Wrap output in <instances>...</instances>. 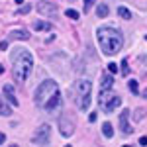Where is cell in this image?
<instances>
[{
    "label": "cell",
    "mask_w": 147,
    "mask_h": 147,
    "mask_svg": "<svg viewBox=\"0 0 147 147\" xmlns=\"http://www.w3.org/2000/svg\"><path fill=\"white\" fill-rule=\"evenodd\" d=\"M127 116H129V112H127V110H124V112L120 114V127H122V131H124L125 136H129V134L134 131V127L127 124Z\"/></svg>",
    "instance_id": "ba28073f"
},
{
    "label": "cell",
    "mask_w": 147,
    "mask_h": 147,
    "mask_svg": "<svg viewBox=\"0 0 147 147\" xmlns=\"http://www.w3.org/2000/svg\"><path fill=\"white\" fill-rule=\"evenodd\" d=\"M59 129H61V136H65V137H71L73 134H75V125H73V122H69V120H61L59 122Z\"/></svg>",
    "instance_id": "52a82bcc"
},
{
    "label": "cell",
    "mask_w": 147,
    "mask_h": 147,
    "mask_svg": "<svg viewBox=\"0 0 147 147\" xmlns=\"http://www.w3.org/2000/svg\"><path fill=\"white\" fill-rule=\"evenodd\" d=\"M30 10H32V6L28 4V6H22V8H20V10H18V12H20V14H28V12H30Z\"/></svg>",
    "instance_id": "d4e9b609"
},
{
    "label": "cell",
    "mask_w": 147,
    "mask_h": 147,
    "mask_svg": "<svg viewBox=\"0 0 147 147\" xmlns=\"http://www.w3.org/2000/svg\"><path fill=\"white\" fill-rule=\"evenodd\" d=\"M96 37H98L100 49L106 55H116L124 47V35L120 34V30H116V28H100Z\"/></svg>",
    "instance_id": "6da1fadb"
},
{
    "label": "cell",
    "mask_w": 147,
    "mask_h": 147,
    "mask_svg": "<svg viewBox=\"0 0 147 147\" xmlns=\"http://www.w3.org/2000/svg\"><path fill=\"white\" fill-rule=\"evenodd\" d=\"M129 90L134 92V94H137V92H139V86H137V80H129Z\"/></svg>",
    "instance_id": "ffe728a7"
},
{
    "label": "cell",
    "mask_w": 147,
    "mask_h": 147,
    "mask_svg": "<svg viewBox=\"0 0 147 147\" xmlns=\"http://www.w3.org/2000/svg\"><path fill=\"white\" fill-rule=\"evenodd\" d=\"M57 94H59V86H57L55 80H43L39 84V88L35 90V104L39 108H45L47 102L51 100L53 96H57Z\"/></svg>",
    "instance_id": "3957f363"
},
{
    "label": "cell",
    "mask_w": 147,
    "mask_h": 147,
    "mask_svg": "<svg viewBox=\"0 0 147 147\" xmlns=\"http://www.w3.org/2000/svg\"><path fill=\"white\" fill-rule=\"evenodd\" d=\"M124 147H131V145H124Z\"/></svg>",
    "instance_id": "d6a6232c"
},
{
    "label": "cell",
    "mask_w": 147,
    "mask_h": 147,
    "mask_svg": "<svg viewBox=\"0 0 147 147\" xmlns=\"http://www.w3.org/2000/svg\"><path fill=\"white\" fill-rule=\"evenodd\" d=\"M12 61H14V79L18 80V82H24V80L30 77L32 67H34L32 55H30L26 49H20L16 55L12 57Z\"/></svg>",
    "instance_id": "7a4b0ae2"
},
{
    "label": "cell",
    "mask_w": 147,
    "mask_h": 147,
    "mask_svg": "<svg viewBox=\"0 0 147 147\" xmlns=\"http://www.w3.org/2000/svg\"><path fill=\"white\" fill-rule=\"evenodd\" d=\"M49 136H51V127H49L47 124H43V125H39V127L34 131L32 141H34V143H37V145H43V143H47Z\"/></svg>",
    "instance_id": "8992f818"
},
{
    "label": "cell",
    "mask_w": 147,
    "mask_h": 147,
    "mask_svg": "<svg viewBox=\"0 0 147 147\" xmlns=\"http://www.w3.org/2000/svg\"><path fill=\"white\" fill-rule=\"evenodd\" d=\"M65 147H71V145H65Z\"/></svg>",
    "instance_id": "836d02e7"
},
{
    "label": "cell",
    "mask_w": 147,
    "mask_h": 147,
    "mask_svg": "<svg viewBox=\"0 0 147 147\" xmlns=\"http://www.w3.org/2000/svg\"><path fill=\"white\" fill-rule=\"evenodd\" d=\"M141 118H143V112H141V110H137V112L134 114V120H136V122H139Z\"/></svg>",
    "instance_id": "cb8c5ba5"
},
{
    "label": "cell",
    "mask_w": 147,
    "mask_h": 147,
    "mask_svg": "<svg viewBox=\"0 0 147 147\" xmlns=\"http://www.w3.org/2000/svg\"><path fill=\"white\" fill-rule=\"evenodd\" d=\"M0 49L6 51V49H8V41H0Z\"/></svg>",
    "instance_id": "4316f807"
},
{
    "label": "cell",
    "mask_w": 147,
    "mask_h": 147,
    "mask_svg": "<svg viewBox=\"0 0 147 147\" xmlns=\"http://www.w3.org/2000/svg\"><path fill=\"white\" fill-rule=\"evenodd\" d=\"M65 16H67V18H71V20H79V12H77V10H71V8L65 12Z\"/></svg>",
    "instance_id": "d6986e66"
},
{
    "label": "cell",
    "mask_w": 147,
    "mask_h": 147,
    "mask_svg": "<svg viewBox=\"0 0 147 147\" xmlns=\"http://www.w3.org/2000/svg\"><path fill=\"white\" fill-rule=\"evenodd\" d=\"M122 73H124V75H127V73H129V67H127V63H125V59L122 61Z\"/></svg>",
    "instance_id": "603a6c76"
},
{
    "label": "cell",
    "mask_w": 147,
    "mask_h": 147,
    "mask_svg": "<svg viewBox=\"0 0 147 147\" xmlns=\"http://www.w3.org/2000/svg\"><path fill=\"white\" fill-rule=\"evenodd\" d=\"M55 6H53V4H43V2H41V4H39V12H41V14H55Z\"/></svg>",
    "instance_id": "4fadbf2b"
},
{
    "label": "cell",
    "mask_w": 147,
    "mask_h": 147,
    "mask_svg": "<svg viewBox=\"0 0 147 147\" xmlns=\"http://www.w3.org/2000/svg\"><path fill=\"white\" fill-rule=\"evenodd\" d=\"M98 102H100L102 112L112 114L114 110L122 104V98H120L118 94H114V92H102L100 96H98Z\"/></svg>",
    "instance_id": "5b68a950"
},
{
    "label": "cell",
    "mask_w": 147,
    "mask_h": 147,
    "mask_svg": "<svg viewBox=\"0 0 147 147\" xmlns=\"http://www.w3.org/2000/svg\"><path fill=\"white\" fill-rule=\"evenodd\" d=\"M77 94H79V108L82 112H86L88 110V106H90V100H92V82L86 79H80L77 82Z\"/></svg>",
    "instance_id": "277c9868"
},
{
    "label": "cell",
    "mask_w": 147,
    "mask_h": 147,
    "mask_svg": "<svg viewBox=\"0 0 147 147\" xmlns=\"http://www.w3.org/2000/svg\"><path fill=\"white\" fill-rule=\"evenodd\" d=\"M22 2H24V0H16V4H22Z\"/></svg>",
    "instance_id": "4dcf8cb0"
},
{
    "label": "cell",
    "mask_w": 147,
    "mask_h": 147,
    "mask_svg": "<svg viewBox=\"0 0 147 147\" xmlns=\"http://www.w3.org/2000/svg\"><path fill=\"white\" fill-rule=\"evenodd\" d=\"M114 86V77L112 75H104L100 80V92H108Z\"/></svg>",
    "instance_id": "9c48e42d"
},
{
    "label": "cell",
    "mask_w": 147,
    "mask_h": 147,
    "mask_svg": "<svg viewBox=\"0 0 147 147\" xmlns=\"http://www.w3.org/2000/svg\"><path fill=\"white\" fill-rule=\"evenodd\" d=\"M4 94H6V98L10 102L12 106H18V98L14 96V88H12V84H4Z\"/></svg>",
    "instance_id": "30bf717a"
},
{
    "label": "cell",
    "mask_w": 147,
    "mask_h": 147,
    "mask_svg": "<svg viewBox=\"0 0 147 147\" xmlns=\"http://www.w3.org/2000/svg\"><path fill=\"white\" fill-rule=\"evenodd\" d=\"M12 37H16V39H30V34L26 30H16V32H12Z\"/></svg>",
    "instance_id": "9a60e30c"
},
{
    "label": "cell",
    "mask_w": 147,
    "mask_h": 147,
    "mask_svg": "<svg viewBox=\"0 0 147 147\" xmlns=\"http://www.w3.org/2000/svg\"><path fill=\"white\" fill-rule=\"evenodd\" d=\"M108 14H110V8H108V4L100 2V4L96 6V16H98V18H106Z\"/></svg>",
    "instance_id": "8fae6325"
},
{
    "label": "cell",
    "mask_w": 147,
    "mask_h": 147,
    "mask_svg": "<svg viewBox=\"0 0 147 147\" xmlns=\"http://www.w3.org/2000/svg\"><path fill=\"white\" fill-rule=\"evenodd\" d=\"M94 2H96V0H84V12H88V10H90Z\"/></svg>",
    "instance_id": "44dd1931"
},
{
    "label": "cell",
    "mask_w": 147,
    "mask_h": 147,
    "mask_svg": "<svg viewBox=\"0 0 147 147\" xmlns=\"http://www.w3.org/2000/svg\"><path fill=\"white\" fill-rule=\"evenodd\" d=\"M139 145H141V147H147V136H143L141 139H139Z\"/></svg>",
    "instance_id": "484cf974"
},
{
    "label": "cell",
    "mask_w": 147,
    "mask_h": 147,
    "mask_svg": "<svg viewBox=\"0 0 147 147\" xmlns=\"http://www.w3.org/2000/svg\"><path fill=\"white\" fill-rule=\"evenodd\" d=\"M34 28H35V30H45V32H47V30H51V24H49V22H35Z\"/></svg>",
    "instance_id": "e0dca14e"
},
{
    "label": "cell",
    "mask_w": 147,
    "mask_h": 147,
    "mask_svg": "<svg viewBox=\"0 0 147 147\" xmlns=\"http://www.w3.org/2000/svg\"><path fill=\"white\" fill-rule=\"evenodd\" d=\"M118 14H120V18H124V20H129V18H131V12L127 10V8H124V6L118 8Z\"/></svg>",
    "instance_id": "2e32d148"
},
{
    "label": "cell",
    "mask_w": 147,
    "mask_h": 147,
    "mask_svg": "<svg viewBox=\"0 0 147 147\" xmlns=\"http://www.w3.org/2000/svg\"><path fill=\"white\" fill-rule=\"evenodd\" d=\"M4 141H6V136H4V134H2V131H0V145H2V143H4Z\"/></svg>",
    "instance_id": "f1b7e54d"
},
{
    "label": "cell",
    "mask_w": 147,
    "mask_h": 147,
    "mask_svg": "<svg viewBox=\"0 0 147 147\" xmlns=\"http://www.w3.org/2000/svg\"><path fill=\"white\" fill-rule=\"evenodd\" d=\"M10 147H18V145H10Z\"/></svg>",
    "instance_id": "1f68e13d"
},
{
    "label": "cell",
    "mask_w": 147,
    "mask_h": 147,
    "mask_svg": "<svg viewBox=\"0 0 147 147\" xmlns=\"http://www.w3.org/2000/svg\"><path fill=\"white\" fill-rule=\"evenodd\" d=\"M88 122H96V112H92L90 116H88Z\"/></svg>",
    "instance_id": "83f0119b"
},
{
    "label": "cell",
    "mask_w": 147,
    "mask_h": 147,
    "mask_svg": "<svg viewBox=\"0 0 147 147\" xmlns=\"http://www.w3.org/2000/svg\"><path fill=\"white\" fill-rule=\"evenodd\" d=\"M108 71H110V75L118 73V65H116V63H110V65H108Z\"/></svg>",
    "instance_id": "7402d4cb"
},
{
    "label": "cell",
    "mask_w": 147,
    "mask_h": 147,
    "mask_svg": "<svg viewBox=\"0 0 147 147\" xmlns=\"http://www.w3.org/2000/svg\"><path fill=\"white\" fill-rule=\"evenodd\" d=\"M145 39H147V37H145Z\"/></svg>",
    "instance_id": "e575fe53"
},
{
    "label": "cell",
    "mask_w": 147,
    "mask_h": 147,
    "mask_svg": "<svg viewBox=\"0 0 147 147\" xmlns=\"http://www.w3.org/2000/svg\"><path fill=\"white\" fill-rule=\"evenodd\" d=\"M10 114H12V108L6 106L4 102H0V116H10Z\"/></svg>",
    "instance_id": "ac0fdd59"
},
{
    "label": "cell",
    "mask_w": 147,
    "mask_h": 147,
    "mask_svg": "<svg viewBox=\"0 0 147 147\" xmlns=\"http://www.w3.org/2000/svg\"><path fill=\"white\" fill-rule=\"evenodd\" d=\"M59 104H61V94H57V96H53L51 100L47 102L45 110H47V112H51V110H55V108H57V106H59Z\"/></svg>",
    "instance_id": "7c38bea8"
},
{
    "label": "cell",
    "mask_w": 147,
    "mask_h": 147,
    "mask_svg": "<svg viewBox=\"0 0 147 147\" xmlns=\"http://www.w3.org/2000/svg\"><path fill=\"white\" fill-rule=\"evenodd\" d=\"M143 98H147V88H145V90H143Z\"/></svg>",
    "instance_id": "f546056e"
},
{
    "label": "cell",
    "mask_w": 147,
    "mask_h": 147,
    "mask_svg": "<svg viewBox=\"0 0 147 147\" xmlns=\"http://www.w3.org/2000/svg\"><path fill=\"white\" fill-rule=\"evenodd\" d=\"M102 134H104V137H114V127L110 122L102 124Z\"/></svg>",
    "instance_id": "5bb4252c"
}]
</instances>
